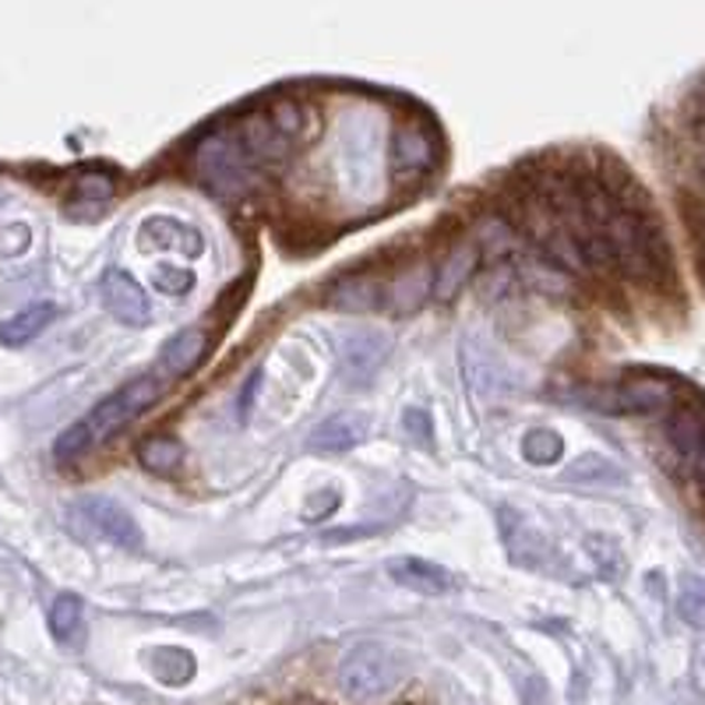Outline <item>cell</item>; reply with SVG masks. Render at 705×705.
<instances>
[{
    "label": "cell",
    "mask_w": 705,
    "mask_h": 705,
    "mask_svg": "<svg viewBox=\"0 0 705 705\" xmlns=\"http://www.w3.org/2000/svg\"><path fill=\"white\" fill-rule=\"evenodd\" d=\"M82 516L89 519V526L100 532L103 540L117 543L124 550H142V529L131 519V511H124L113 498H85L82 501Z\"/></svg>",
    "instance_id": "9"
},
{
    "label": "cell",
    "mask_w": 705,
    "mask_h": 705,
    "mask_svg": "<svg viewBox=\"0 0 705 705\" xmlns=\"http://www.w3.org/2000/svg\"><path fill=\"white\" fill-rule=\"evenodd\" d=\"M159 395H163V385H159V377H135V381H127V385H121L113 395H106L100 406H95L82 427L89 434V442H106L110 434H117L127 421H135V416H142L145 409H152L159 403Z\"/></svg>",
    "instance_id": "4"
},
{
    "label": "cell",
    "mask_w": 705,
    "mask_h": 705,
    "mask_svg": "<svg viewBox=\"0 0 705 705\" xmlns=\"http://www.w3.org/2000/svg\"><path fill=\"white\" fill-rule=\"evenodd\" d=\"M437 159V142L421 121H403L392 135V169L395 177H421Z\"/></svg>",
    "instance_id": "7"
},
{
    "label": "cell",
    "mask_w": 705,
    "mask_h": 705,
    "mask_svg": "<svg viewBox=\"0 0 705 705\" xmlns=\"http://www.w3.org/2000/svg\"><path fill=\"white\" fill-rule=\"evenodd\" d=\"M329 308L342 314H371L377 308H385V290L371 276H346L339 279L329 290Z\"/></svg>",
    "instance_id": "13"
},
{
    "label": "cell",
    "mask_w": 705,
    "mask_h": 705,
    "mask_svg": "<svg viewBox=\"0 0 705 705\" xmlns=\"http://www.w3.org/2000/svg\"><path fill=\"white\" fill-rule=\"evenodd\" d=\"M473 243H476V251H480V258H490V261H508V258H519L522 255V247L526 240L519 237V230L511 226L505 216H480L473 226Z\"/></svg>",
    "instance_id": "11"
},
{
    "label": "cell",
    "mask_w": 705,
    "mask_h": 705,
    "mask_svg": "<svg viewBox=\"0 0 705 705\" xmlns=\"http://www.w3.org/2000/svg\"><path fill=\"white\" fill-rule=\"evenodd\" d=\"M564 452V442L554 434V431H529L526 442H522V455L532 463V466H550L554 459H561Z\"/></svg>",
    "instance_id": "23"
},
{
    "label": "cell",
    "mask_w": 705,
    "mask_h": 705,
    "mask_svg": "<svg viewBox=\"0 0 705 705\" xmlns=\"http://www.w3.org/2000/svg\"><path fill=\"white\" fill-rule=\"evenodd\" d=\"M568 480H582V484H606V480H621V473L600 459V455H582V463H576L568 469Z\"/></svg>",
    "instance_id": "26"
},
{
    "label": "cell",
    "mask_w": 705,
    "mask_h": 705,
    "mask_svg": "<svg viewBox=\"0 0 705 705\" xmlns=\"http://www.w3.org/2000/svg\"><path fill=\"white\" fill-rule=\"evenodd\" d=\"M431 293H434L431 265H416V269H403L385 286V308L392 314H413Z\"/></svg>",
    "instance_id": "12"
},
{
    "label": "cell",
    "mask_w": 705,
    "mask_h": 705,
    "mask_svg": "<svg viewBox=\"0 0 705 705\" xmlns=\"http://www.w3.org/2000/svg\"><path fill=\"white\" fill-rule=\"evenodd\" d=\"M364 434H367V416L339 413V416H332V421H325L311 434V448H318V452H346L356 442H364Z\"/></svg>",
    "instance_id": "16"
},
{
    "label": "cell",
    "mask_w": 705,
    "mask_h": 705,
    "mask_svg": "<svg viewBox=\"0 0 705 705\" xmlns=\"http://www.w3.org/2000/svg\"><path fill=\"white\" fill-rule=\"evenodd\" d=\"M388 356V339L374 329H356L342 335V371L353 385H371Z\"/></svg>",
    "instance_id": "8"
},
{
    "label": "cell",
    "mask_w": 705,
    "mask_h": 705,
    "mask_svg": "<svg viewBox=\"0 0 705 705\" xmlns=\"http://www.w3.org/2000/svg\"><path fill=\"white\" fill-rule=\"evenodd\" d=\"M142 234H145V243H156L163 251H180L190 258L201 255V237L177 219H148L142 226Z\"/></svg>",
    "instance_id": "19"
},
{
    "label": "cell",
    "mask_w": 705,
    "mask_h": 705,
    "mask_svg": "<svg viewBox=\"0 0 705 705\" xmlns=\"http://www.w3.org/2000/svg\"><path fill=\"white\" fill-rule=\"evenodd\" d=\"M392 579L398 585L413 589V593H424V597H437L445 593V589L452 585L448 571L437 568L431 561H421V558H403V561H392Z\"/></svg>",
    "instance_id": "18"
},
{
    "label": "cell",
    "mask_w": 705,
    "mask_h": 705,
    "mask_svg": "<svg viewBox=\"0 0 705 705\" xmlns=\"http://www.w3.org/2000/svg\"><path fill=\"white\" fill-rule=\"evenodd\" d=\"M103 308L121 321V325H145L148 321V297L127 272L103 276Z\"/></svg>",
    "instance_id": "10"
},
{
    "label": "cell",
    "mask_w": 705,
    "mask_h": 705,
    "mask_svg": "<svg viewBox=\"0 0 705 705\" xmlns=\"http://www.w3.org/2000/svg\"><path fill=\"white\" fill-rule=\"evenodd\" d=\"M476 265H480V251H476V243L473 240L455 243L452 251L445 255V261L437 265V272H434V297L452 300L473 279Z\"/></svg>",
    "instance_id": "14"
},
{
    "label": "cell",
    "mask_w": 705,
    "mask_h": 705,
    "mask_svg": "<svg viewBox=\"0 0 705 705\" xmlns=\"http://www.w3.org/2000/svg\"><path fill=\"white\" fill-rule=\"evenodd\" d=\"M406 666L385 642H356L339 663V692L356 705H374L403 684Z\"/></svg>",
    "instance_id": "1"
},
{
    "label": "cell",
    "mask_w": 705,
    "mask_h": 705,
    "mask_svg": "<svg viewBox=\"0 0 705 705\" xmlns=\"http://www.w3.org/2000/svg\"><path fill=\"white\" fill-rule=\"evenodd\" d=\"M53 314H56L53 303H35V308L8 318L4 325H0V342H4V346H25L29 339H35L50 325Z\"/></svg>",
    "instance_id": "20"
},
{
    "label": "cell",
    "mask_w": 705,
    "mask_h": 705,
    "mask_svg": "<svg viewBox=\"0 0 705 705\" xmlns=\"http://www.w3.org/2000/svg\"><path fill=\"white\" fill-rule=\"evenodd\" d=\"M237 138L243 145V152L251 156L255 166H282L290 159V145L293 138H286L282 131L272 124L269 110H251L243 113L240 124H237Z\"/></svg>",
    "instance_id": "5"
},
{
    "label": "cell",
    "mask_w": 705,
    "mask_h": 705,
    "mask_svg": "<svg viewBox=\"0 0 705 705\" xmlns=\"http://www.w3.org/2000/svg\"><path fill=\"white\" fill-rule=\"evenodd\" d=\"M113 190H117V184H113V177H106V174L74 177V198H79V205H106L113 198Z\"/></svg>",
    "instance_id": "25"
},
{
    "label": "cell",
    "mask_w": 705,
    "mask_h": 705,
    "mask_svg": "<svg viewBox=\"0 0 705 705\" xmlns=\"http://www.w3.org/2000/svg\"><path fill=\"white\" fill-rule=\"evenodd\" d=\"M82 628V600L79 597H56L53 606H50V632L61 639V642H71L74 635H79Z\"/></svg>",
    "instance_id": "22"
},
{
    "label": "cell",
    "mask_w": 705,
    "mask_h": 705,
    "mask_svg": "<svg viewBox=\"0 0 705 705\" xmlns=\"http://www.w3.org/2000/svg\"><path fill=\"white\" fill-rule=\"evenodd\" d=\"M705 437V413L695 406H681L666 416V442L674 445V452L681 455L684 463H695L698 445Z\"/></svg>",
    "instance_id": "17"
},
{
    "label": "cell",
    "mask_w": 705,
    "mask_h": 705,
    "mask_svg": "<svg viewBox=\"0 0 705 705\" xmlns=\"http://www.w3.org/2000/svg\"><path fill=\"white\" fill-rule=\"evenodd\" d=\"M403 421H406V427H409V437L416 434L421 442H427V437H431V421H427L424 409H406Z\"/></svg>",
    "instance_id": "29"
},
{
    "label": "cell",
    "mask_w": 705,
    "mask_h": 705,
    "mask_svg": "<svg viewBox=\"0 0 705 705\" xmlns=\"http://www.w3.org/2000/svg\"><path fill=\"white\" fill-rule=\"evenodd\" d=\"M190 169H195V177L208 190H216V195H226V198L247 195V190L258 184V166L243 152L234 131H212V135H205L195 145V152H190Z\"/></svg>",
    "instance_id": "2"
},
{
    "label": "cell",
    "mask_w": 705,
    "mask_h": 705,
    "mask_svg": "<svg viewBox=\"0 0 705 705\" xmlns=\"http://www.w3.org/2000/svg\"><path fill=\"white\" fill-rule=\"evenodd\" d=\"M208 353V335L201 329H184L159 353V371L169 377H187Z\"/></svg>",
    "instance_id": "15"
},
{
    "label": "cell",
    "mask_w": 705,
    "mask_h": 705,
    "mask_svg": "<svg viewBox=\"0 0 705 705\" xmlns=\"http://www.w3.org/2000/svg\"><path fill=\"white\" fill-rule=\"evenodd\" d=\"M677 614L695 628H705V582L684 579L681 593H677Z\"/></svg>",
    "instance_id": "24"
},
{
    "label": "cell",
    "mask_w": 705,
    "mask_h": 705,
    "mask_svg": "<svg viewBox=\"0 0 705 705\" xmlns=\"http://www.w3.org/2000/svg\"><path fill=\"white\" fill-rule=\"evenodd\" d=\"M695 473L702 476V480H705V437H702V445H698V455H695Z\"/></svg>",
    "instance_id": "30"
},
{
    "label": "cell",
    "mask_w": 705,
    "mask_h": 705,
    "mask_svg": "<svg viewBox=\"0 0 705 705\" xmlns=\"http://www.w3.org/2000/svg\"><path fill=\"white\" fill-rule=\"evenodd\" d=\"M89 445H92V442H89L85 427H82V424H74V427H68L61 437H56L53 455H56V459H74V455H82Z\"/></svg>",
    "instance_id": "27"
},
{
    "label": "cell",
    "mask_w": 705,
    "mask_h": 705,
    "mask_svg": "<svg viewBox=\"0 0 705 705\" xmlns=\"http://www.w3.org/2000/svg\"><path fill=\"white\" fill-rule=\"evenodd\" d=\"M603 240L611 243L614 265L632 279H653L663 269V243L660 237L645 226V219L632 208L618 205L611 219L600 226Z\"/></svg>",
    "instance_id": "3"
},
{
    "label": "cell",
    "mask_w": 705,
    "mask_h": 705,
    "mask_svg": "<svg viewBox=\"0 0 705 705\" xmlns=\"http://www.w3.org/2000/svg\"><path fill=\"white\" fill-rule=\"evenodd\" d=\"M156 286L166 293H187L195 286V276L187 269H156Z\"/></svg>",
    "instance_id": "28"
},
{
    "label": "cell",
    "mask_w": 705,
    "mask_h": 705,
    "mask_svg": "<svg viewBox=\"0 0 705 705\" xmlns=\"http://www.w3.org/2000/svg\"><path fill=\"white\" fill-rule=\"evenodd\" d=\"M138 459L148 473H159V476H174L184 463V445L177 437H145L138 445Z\"/></svg>",
    "instance_id": "21"
},
{
    "label": "cell",
    "mask_w": 705,
    "mask_h": 705,
    "mask_svg": "<svg viewBox=\"0 0 705 705\" xmlns=\"http://www.w3.org/2000/svg\"><path fill=\"white\" fill-rule=\"evenodd\" d=\"M674 398V385L666 377L656 374H628L621 385L611 388L606 403L600 409L611 413H656L663 406H671Z\"/></svg>",
    "instance_id": "6"
}]
</instances>
